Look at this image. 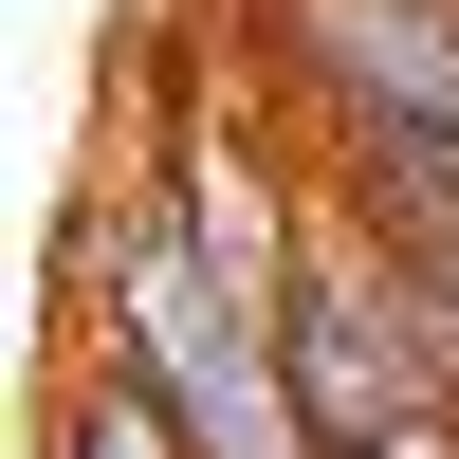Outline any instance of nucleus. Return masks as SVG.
Segmentation results:
<instances>
[{
  "label": "nucleus",
  "instance_id": "nucleus-3",
  "mask_svg": "<svg viewBox=\"0 0 459 459\" xmlns=\"http://www.w3.org/2000/svg\"><path fill=\"white\" fill-rule=\"evenodd\" d=\"M166 221H184V257H203L221 294H239V313H294V276H313V184L276 166V129H257L239 92H203L166 129Z\"/></svg>",
  "mask_w": 459,
  "mask_h": 459
},
{
  "label": "nucleus",
  "instance_id": "nucleus-2",
  "mask_svg": "<svg viewBox=\"0 0 459 459\" xmlns=\"http://www.w3.org/2000/svg\"><path fill=\"white\" fill-rule=\"evenodd\" d=\"M257 74L331 129H441L459 147V0H257Z\"/></svg>",
  "mask_w": 459,
  "mask_h": 459
},
{
  "label": "nucleus",
  "instance_id": "nucleus-6",
  "mask_svg": "<svg viewBox=\"0 0 459 459\" xmlns=\"http://www.w3.org/2000/svg\"><path fill=\"white\" fill-rule=\"evenodd\" d=\"M386 459H459V404H423V423H404V441H386Z\"/></svg>",
  "mask_w": 459,
  "mask_h": 459
},
{
  "label": "nucleus",
  "instance_id": "nucleus-1",
  "mask_svg": "<svg viewBox=\"0 0 459 459\" xmlns=\"http://www.w3.org/2000/svg\"><path fill=\"white\" fill-rule=\"evenodd\" d=\"M276 368H294V404H313L331 459H386L423 404H459L441 350H423V313H404V276L350 221H313V276H294V313H276Z\"/></svg>",
  "mask_w": 459,
  "mask_h": 459
},
{
  "label": "nucleus",
  "instance_id": "nucleus-5",
  "mask_svg": "<svg viewBox=\"0 0 459 459\" xmlns=\"http://www.w3.org/2000/svg\"><path fill=\"white\" fill-rule=\"evenodd\" d=\"M37 459H203V441H184L166 404H147L129 368L92 350V368H74V386H56V423H37Z\"/></svg>",
  "mask_w": 459,
  "mask_h": 459
},
{
  "label": "nucleus",
  "instance_id": "nucleus-4",
  "mask_svg": "<svg viewBox=\"0 0 459 459\" xmlns=\"http://www.w3.org/2000/svg\"><path fill=\"white\" fill-rule=\"evenodd\" d=\"M313 203L350 221L386 276H441V257H459V147L441 129H331L313 147Z\"/></svg>",
  "mask_w": 459,
  "mask_h": 459
}]
</instances>
